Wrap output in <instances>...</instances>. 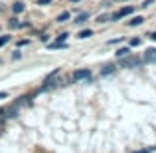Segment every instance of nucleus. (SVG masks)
Instances as JSON below:
<instances>
[{
    "label": "nucleus",
    "mask_w": 156,
    "mask_h": 153,
    "mask_svg": "<svg viewBox=\"0 0 156 153\" xmlns=\"http://www.w3.org/2000/svg\"><path fill=\"white\" fill-rule=\"evenodd\" d=\"M130 46H140V38H133L130 40Z\"/></svg>",
    "instance_id": "16"
},
{
    "label": "nucleus",
    "mask_w": 156,
    "mask_h": 153,
    "mask_svg": "<svg viewBox=\"0 0 156 153\" xmlns=\"http://www.w3.org/2000/svg\"><path fill=\"white\" fill-rule=\"evenodd\" d=\"M122 60V68H138L142 64L140 58H134V56H126V58H121Z\"/></svg>",
    "instance_id": "1"
},
{
    "label": "nucleus",
    "mask_w": 156,
    "mask_h": 153,
    "mask_svg": "<svg viewBox=\"0 0 156 153\" xmlns=\"http://www.w3.org/2000/svg\"><path fill=\"white\" fill-rule=\"evenodd\" d=\"M8 42H10V36H0V46H4Z\"/></svg>",
    "instance_id": "14"
},
{
    "label": "nucleus",
    "mask_w": 156,
    "mask_h": 153,
    "mask_svg": "<svg viewBox=\"0 0 156 153\" xmlns=\"http://www.w3.org/2000/svg\"><path fill=\"white\" fill-rule=\"evenodd\" d=\"M115 54H117V58H126V56L130 54V50H129L126 46H122V48H119V50L115 52Z\"/></svg>",
    "instance_id": "4"
},
{
    "label": "nucleus",
    "mask_w": 156,
    "mask_h": 153,
    "mask_svg": "<svg viewBox=\"0 0 156 153\" xmlns=\"http://www.w3.org/2000/svg\"><path fill=\"white\" fill-rule=\"evenodd\" d=\"M133 153H150V149H140V151H133Z\"/></svg>",
    "instance_id": "21"
},
{
    "label": "nucleus",
    "mask_w": 156,
    "mask_h": 153,
    "mask_svg": "<svg viewBox=\"0 0 156 153\" xmlns=\"http://www.w3.org/2000/svg\"><path fill=\"white\" fill-rule=\"evenodd\" d=\"M113 72H115V66L109 64V66H105V68H103V72H101V74H103V76H109V74H113Z\"/></svg>",
    "instance_id": "11"
},
{
    "label": "nucleus",
    "mask_w": 156,
    "mask_h": 153,
    "mask_svg": "<svg viewBox=\"0 0 156 153\" xmlns=\"http://www.w3.org/2000/svg\"><path fill=\"white\" fill-rule=\"evenodd\" d=\"M4 98H8V94L6 92H0V100H4Z\"/></svg>",
    "instance_id": "20"
},
{
    "label": "nucleus",
    "mask_w": 156,
    "mask_h": 153,
    "mask_svg": "<svg viewBox=\"0 0 156 153\" xmlns=\"http://www.w3.org/2000/svg\"><path fill=\"white\" fill-rule=\"evenodd\" d=\"M67 36L69 34H65V32H63V34H59V36H57V42H65V40H67Z\"/></svg>",
    "instance_id": "15"
},
{
    "label": "nucleus",
    "mask_w": 156,
    "mask_h": 153,
    "mask_svg": "<svg viewBox=\"0 0 156 153\" xmlns=\"http://www.w3.org/2000/svg\"><path fill=\"white\" fill-rule=\"evenodd\" d=\"M12 10H14V14L24 12V2H14V4H12Z\"/></svg>",
    "instance_id": "6"
},
{
    "label": "nucleus",
    "mask_w": 156,
    "mask_h": 153,
    "mask_svg": "<svg viewBox=\"0 0 156 153\" xmlns=\"http://www.w3.org/2000/svg\"><path fill=\"white\" fill-rule=\"evenodd\" d=\"M50 2H51V0H38L40 6H44V4H50Z\"/></svg>",
    "instance_id": "19"
},
{
    "label": "nucleus",
    "mask_w": 156,
    "mask_h": 153,
    "mask_svg": "<svg viewBox=\"0 0 156 153\" xmlns=\"http://www.w3.org/2000/svg\"><path fill=\"white\" fill-rule=\"evenodd\" d=\"M40 40H42V42H48V40H50V36H48V34H40Z\"/></svg>",
    "instance_id": "17"
},
{
    "label": "nucleus",
    "mask_w": 156,
    "mask_h": 153,
    "mask_svg": "<svg viewBox=\"0 0 156 153\" xmlns=\"http://www.w3.org/2000/svg\"><path fill=\"white\" fill-rule=\"evenodd\" d=\"M73 80H75V82L91 80V70H87V68H83V70H77V72L73 74Z\"/></svg>",
    "instance_id": "2"
},
{
    "label": "nucleus",
    "mask_w": 156,
    "mask_h": 153,
    "mask_svg": "<svg viewBox=\"0 0 156 153\" xmlns=\"http://www.w3.org/2000/svg\"><path fill=\"white\" fill-rule=\"evenodd\" d=\"M150 40H154V42H156V32H152V34H150Z\"/></svg>",
    "instance_id": "22"
},
{
    "label": "nucleus",
    "mask_w": 156,
    "mask_h": 153,
    "mask_svg": "<svg viewBox=\"0 0 156 153\" xmlns=\"http://www.w3.org/2000/svg\"><path fill=\"white\" fill-rule=\"evenodd\" d=\"M91 36H93L91 30H81L79 34H77V38H79V40H85V38H91Z\"/></svg>",
    "instance_id": "7"
},
{
    "label": "nucleus",
    "mask_w": 156,
    "mask_h": 153,
    "mask_svg": "<svg viewBox=\"0 0 156 153\" xmlns=\"http://www.w3.org/2000/svg\"><path fill=\"white\" fill-rule=\"evenodd\" d=\"M142 22H144V18H142V16H134L133 20H129V26H140Z\"/></svg>",
    "instance_id": "5"
},
{
    "label": "nucleus",
    "mask_w": 156,
    "mask_h": 153,
    "mask_svg": "<svg viewBox=\"0 0 156 153\" xmlns=\"http://www.w3.org/2000/svg\"><path fill=\"white\" fill-rule=\"evenodd\" d=\"M69 16H71V14H69L67 10H65V12H61V14L57 16V22H67V20H69Z\"/></svg>",
    "instance_id": "8"
},
{
    "label": "nucleus",
    "mask_w": 156,
    "mask_h": 153,
    "mask_svg": "<svg viewBox=\"0 0 156 153\" xmlns=\"http://www.w3.org/2000/svg\"><path fill=\"white\" fill-rule=\"evenodd\" d=\"M107 20H111V16H109V14H101L99 18H97V22H101V24H103V22H107Z\"/></svg>",
    "instance_id": "13"
},
{
    "label": "nucleus",
    "mask_w": 156,
    "mask_h": 153,
    "mask_svg": "<svg viewBox=\"0 0 156 153\" xmlns=\"http://www.w3.org/2000/svg\"><path fill=\"white\" fill-rule=\"evenodd\" d=\"M8 26L14 30V28H20V22H18V18H10V22H8Z\"/></svg>",
    "instance_id": "12"
},
{
    "label": "nucleus",
    "mask_w": 156,
    "mask_h": 153,
    "mask_svg": "<svg viewBox=\"0 0 156 153\" xmlns=\"http://www.w3.org/2000/svg\"><path fill=\"white\" fill-rule=\"evenodd\" d=\"M61 48H65V42H53V44H50V50H61Z\"/></svg>",
    "instance_id": "10"
},
{
    "label": "nucleus",
    "mask_w": 156,
    "mask_h": 153,
    "mask_svg": "<svg viewBox=\"0 0 156 153\" xmlns=\"http://www.w3.org/2000/svg\"><path fill=\"white\" fill-rule=\"evenodd\" d=\"M71 2H79V0H71Z\"/></svg>",
    "instance_id": "23"
},
{
    "label": "nucleus",
    "mask_w": 156,
    "mask_h": 153,
    "mask_svg": "<svg viewBox=\"0 0 156 153\" xmlns=\"http://www.w3.org/2000/svg\"><path fill=\"white\" fill-rule=\"evenodd\" d=\"M12 58H14V60H20V58H22V54H20V52H14V54H12Z\"/></svg>",
    "instance_id": "18"
},
{
    "label": "nucleus",
    "mask_w": 156,
    "mask_h": 153,
    "mask_svg": "<svg viewBox=\"0 0 156 153\" xmlns=\"http://www.w3.org/2000/svg\"><path fill=\"white\" fill-rule=\"evenodd\" d=\"M144 62H148V64H154L156 62V48H148L144 52Z\"/></svg>",
    "instance_id": "3"
},
{
    "label": "nucleus",
    "mask_w": 156,
    "mask_h": 153,
    "mask_svg": "<svg viewBox=\"0 0 156 153\" xmlns=\"http://www.w3.org/2000/svg\"><path fill=\"white\" fill-rule=\"evenodd\" d=\"M87 18H89V14H87V12H83V14H79V16L75 18V24H83Z\"/></svg>",
    "instance_id": "9"
}]
</instances>
